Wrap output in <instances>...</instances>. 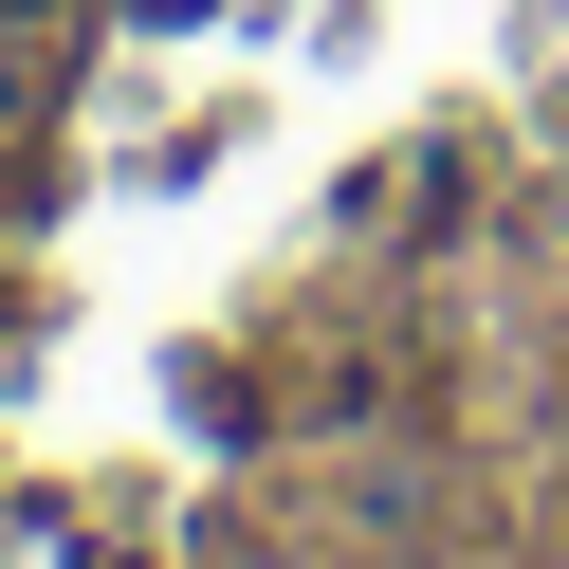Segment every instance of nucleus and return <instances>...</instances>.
Instances as JSON below:
<instances>
[{"mask_svg": "<svg viewBox=\"0 0 569 569\" xmlns=\"http://www.w3.org/2000/svg\"><path fill=\"white\" fill-rule=\"evenodd\" d=\"M129 19H202V0H129Z\"/></svg>", "mask_w": 569, "mask_h": 569, "instance_id": "1", "label": "nucleus"}, {"mask_svg": "<svg viewBox=\"0 0 569 569\" xmlns=\"http://www.w3.org/2000/svg\"><path fill=\"white\" fill-rule=\"evenodd\" d=\"M0 19H38V0H0Z\"/></svg>", "mask_w": 569, "mask_h": 569, "instance_id": "2", "label": "nucleus"}]
</instances>
